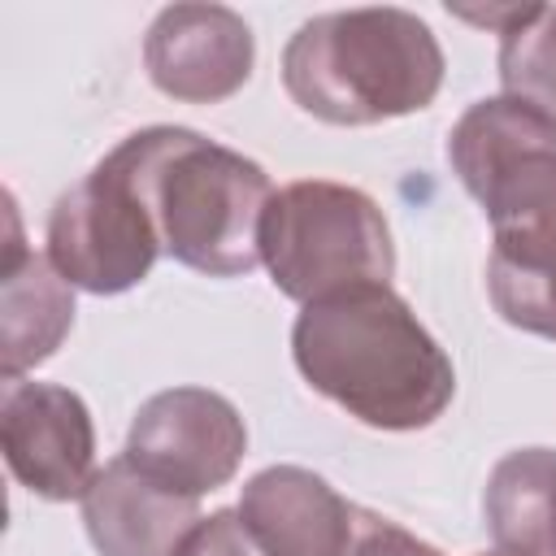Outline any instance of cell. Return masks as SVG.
<instances>
[{
	"label": "cell",
	"instance_id": "cell-1",
	"mask_svg": "<svg viewBox=\"0 0 556 556\" xmlns=\"http://www.w3.org/2000/svg\"><path fill=\"white\" fill-rule=\"evenodd\" d=\"M300 378L374 430H426L456 395V369L391 282L313 300L291 326Z\"/></svg>",
	"mask_w": 556,
	"mask_h": 556
},
{
	"label": "cell",
	"instance_id": "cell-2",
	"mask_svg": "<svg viewBox=\"0 0 556 556\" xmlns=\"http://www.w3.org/2000/svg\"><path fill=\"white\" fill-rule=\"evenodd\" d=\"M143 200L161 252L208 278H239L261 265V222L274 195L269 174L187 126H143L104 156Z\"/></svg>",
	"mask_w": 556,
	"mask_h": 556
},
{
	"label": "cell",
	"instance_id": "cell-3",
	"mask_svg": "<svg viewBox=\"0 0 556 556\" xmlns=\"http://www.w3.org/2000/svg\"><path fill=\"white\" fill-rule=\"evenodd\" d=\"M282 87L326 126H378L439 96L443 48L408 9H334L295 26L282 48Z\"/></svg>",
	"mask_w": 556,
	"mask_h": 556
},
{
	"label": "cell",
	"instance_id": "cell-4",
	"mask_svg": "<svg viewBox=\"0 0 556 556\" xmlns=\"http://www.w3.org/2000/svg\"><path fill=\"white\" fill-rule=\"evenodd\" d=\"M261 265L287 300L313 304L348 287L391 282L395 243L382 208L361 187L300 178L269 195Z\"/></svg>",
	"mask_w": 556,
	"mask_h": 556
},
{
	"label": "cell",
	"instance_id": "cell-5",
	"mask_svg": "<svg viewBox=\"0 0 556 556\" xmlns=\"http://www.w3.org/2000/svg\"><path fill=\"white\" fill-rule=\"evenodd\" d=\"M447 161L495 235L556 208V117L517 96L469 104L447 135Z\"/></svg>",
	"mask_w": 556,
	"mask_h": 556
},
{
	"label": "cell",
	"instance_id": "cell-6",
	"mask_svg": "<svg viewBox=\"0 0 556 556\" xmlns=\"http://www.w3.org/2000/svg\"><path fill=\"white\" fill-rule=\"evenodd\" d=\"M43 239L56 274L91 295H122L139 287L156 256H165L143 200L104 156L56 195Z\"/></svg>",
	"mask_w": 556,
	"mask_h": 556
},
{
	"label": "cell",
	"instance_id": "cell-7",
	"mask_svg": "<svg viewBox=\"0 0 556 556\" xmlns=\"http://www.w3.org/2000/svg\"><path fill=\"white\" fill-rule=\"evenodd\" d=\"M248 452V426L239 408L208 387H169L139 404L126 456L161 486L200 500L226 486Z\"/></svg>",
	"mask_w": 556,
	"mask_h": 556
},
{
	"label": "cell",
	"instance_id": "cell-8",
	"mask_svg": "<svg viewBox=\"0 0 556 556\" xmlns=\"http://www.w3.org/2000/svg\"><path fill=\"white\" fill-rule=\"evenodd\" d=\"M0 447L9 473L39 500H83L96 478V426L78 391L61 382H0Z\"/></svg>",
	"mask_w": 556,
	"mask_h": 556
},
{
	"label": "cell",
	"instance_id": "cell-9",
	"mask_svg": "<svg viewBox=\"0 0 556 556\" xmlns=\"http://www.w3.org/2000/svg\"><path fill=\"white\" fill-rule=\"evenodd\" d=\"M256 61L252 26L226 4H165L143 39V65L161 96L182 104L230 100Z\"/></svg>",
	"mask_w": 556,
	"mask_h": 556
},
{
	"label": "cell",
	"instance_id": "cell-10",
	"mask_svg": "<svg viewBox=\"0 0 556 556\" xmlns=\"http://www.w3.org/2000/svg\"><path fill=\"white\" fill-rule=\"evenodd\" d=\"M239 517L261 556H343L356 504L313 469L269 465L243 482Z\"/></svg>",
	"mask_w": 556,
	"mask_h": 556
},
{
	"label": "cell",
	"instance_id": "cell-11",
	"mask_svg": "<svg viewBox=\"0 0 556 556\" xmlns=\"http://www.w3.org/2000/svg\"><path fill=\"white\" fill-rule=\"evenodd\" d=\"M78 504L100 556H174L200 521V500L152 482L126 452L96 469Z\"/></svg>",
	"mask_w": 556,
	"mask_h": 556
},
{
	"label": "cell",
	"instance_id": "cell-12",
	"mask_svg": "<svg viewBox=\"0 0 556 556\" xmlns=\"http://www.w3.org/2000/svg\"><path fill=\"white\" fill-rule=\"evenodd\" d=\"M4 256H0V378H22L43 365L74 326V287L56 265L26 248L17 204L4 195Z\"/></svg>",
	"mask_w": 556,
	"mask_h": 556
},
{
	"label": "cell",
	"instance_id": "cell-13",
	"mask_svg": "<svg viewBox=\"0 0 556 556\" xmlns=\"http://www.w3.org/2000/svg\"><path fill=\"white\" fill-rule=\"evenodd\" d=\"M486 291L508 326L556 343V208L495 235Z\"/></svg>",
	"mask_w": 556,
	"mask_h": 556
},
{
	"label": "cell",
	"instance_id": "cell-14",
	"mask_svg": "<svg viewBox=\"0 0 556 556\" xmlns=\"http://www.w3.org/2000/svg\"><path fill=\"white\" fill-rule=\"evenodd\" d=\"M500 35V87L556 117V4H513Z\"/></svg>",
	"mask_w": 556,
	"mask_h": 556
},
{
	"label": "cell",
	"instance_id": "cell-15",
	"mask_svg": "<svg viewBox=\"0 0 556 556\" xmlns=\"http://www.w3.org/2000/svg\"><path fill=\"white\" fill-rule=\"evenodd\" d=\"M343 556H443V552L434 543L417 539L413 530H404L400 521L369 513V508H356L352 539H348Z\"/></svg>",
	"mask_w": 556,
	"mask_h": 556
},
{
	"label": "cell",
	"instance_id": "cell-16",
	"mask_svg": "<svg viewBox=\"0 0 556 556\" xmlns=\"http://www.w3.org/2000/svg\"><path fill=\"white\" fill-rule=\"evenodd\" d=\"M174 556H261V547L252 543L239 508H217L195 521V530L178 543Z\"/></svg>",
	"mask_w": 556,
	"mask_h": 556
},
{
	"label": "cell",
	"instance_id": "cell-17",
	"mask_svg": "<svg viewBox=\"0 0 556 556\" xmlns=\"http://www.w3.org/2000/svg\"><path fill=\"white\" fill-rule=\"evenodd\" d=\"M478 556H513V552H500V547H495V552H478Z\"/></svg>",
	"mask_w": 556,
	"mask_h": 556
},
{
	"label": "cell",
	"instance_id": "cell-18",
	"mask_svg": "<svg viewBox=\"0 0 556 556\" xmlns=\"http://www.w3.org/2000/svg\"><path fill=\"white\" fill-rule=\"evenodd\" d=\"M552 556H556V539H552Z\"/></svg>",
	"mask_w": 556,
	"mask_h": 556
}]
</instances>
